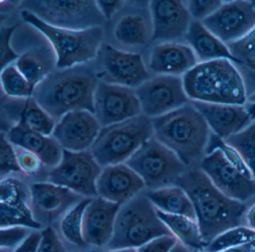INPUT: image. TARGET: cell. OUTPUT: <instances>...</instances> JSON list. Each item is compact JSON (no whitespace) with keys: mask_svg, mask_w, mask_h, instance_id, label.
<instances>
[{"mask_svg":"<svg viewBox=\"0 0 255 252\" xmlns=\"http://www.w3.org/2000/svg\"><path fill=\"white\" fill-rule=\"evenodd\" d=\"M177 185L190 197L197 222L207 245L224 231L246 225L245 216L249 204L224 195L199 167L188 168Z\"/></svg>","mask_w":255,"mask_h":252,"instance_id":"6da1fadb","label":"cell"},{"mask_svg":"<svg viewBox=\"0 0 255 252\" xmlns=\"http://www.w3.org/2000/svg\"><path fill=\"white\" fill-rule=\"evenodd\" d=\"M100 80L88 64L53 70L35 86L34 99L57 122L76 110L95 113V95Z\"/></svg>","mask_w":255,"mask_h":252,"instance_id":"7a4b0ae2","label":"cell"},{"mask_svg":"<svg viewBox=\"0 0 255 252\" xmlns=\"http://www.w3.org/2000/svg\"><path fill=\"white\" fill-rule=\"evenodd\" d=\"M151 119L156 140L174 152L188 168L199 167L213 133L192 101Z\"/></svg>","mask_w":255,"mask_h":252,"instance_id":"3957f363","label":"cell"},{"mask_svg":"<svg viewBox=\"0 0 255 252\" xmlns=\"http://www.w3.org/2000/svg\"><path fill=\"white\" fill-rule=\"evenodd\" d=\"M191 101L246 105L249 88L241 69L231 60L199 63L183 77Z\"/></svg>","mask_w":255,"mask_h":252,"instance_id":"277c9868","label":"cell"},{"mask_svg":"<svg viewBox=\"0 0 255 252\" xmlns=\"http://www.w3.org/2000/svg\"><path fill=\"white\" fill-rule=\"evenodd\" d=\"M20 16L50 42L56 55V69L63 70L89 64L98 58L104 37L102 27L85 30L58 28L46 23L26 10L20 11Z\"/></svg>","mask_w":255,"mask_h":252,"instance_id":"5b68a950","label":"cell"},{"mask_svg":"<svg viewBox=\"0 0 255 252\" xmlns=\"http://www.w3.org/2000/svg\"><path fill=\"white\" fill-rule=\"evenodd\" d=\"M165 235L172 234L161 220L145 190L121 205L113 237L106 249H138Z\"/></svg>","mask_w":255,"mask_h":252,"instance_id":"8992f818","label":"cell"},{"mask_svg":"<svg viewBox=\"0 0 255 252\" xmlns=\"http://www.w3.org/2000/svg\"><path fill=\"white\" fill-rule=\"evenodd\" d=\"M153 137L152 119L141 114L102 127L90 152L102 167L125 164Z\"/></svg>","mask_w":255,"mask_h":252,"instance_id":"52a82bcc","label":"cell"},{"mask_svg":"<svg viewBox=\"0 0 255 252\" xmlns=\"http://www.w3.org/2000/svg\"><path fill=\"white\" fill-rule=\"evenodd\" d=\"M125 164L141 177L146 190L177 185L188 169L174 152L154 137L144 143Z\"/></svg>","mask_w":255,"mask_h":252,"instance_id":"ba28073f","label":"cell"},{"mask_svg":"<svg viewBox=\"0 0 255 252\" xmlns=\"http://www.w3.org/2000/svg\"><path fill=\"white\" fill-rule=\"evenodd\" d=\"M22 7L46 23L65 29L102 27L106 20L96 1H25Z\"/></svg>","mask_w":255,"mask_h":252,"instance_id":"9c48e42d","label":"cell"},{"mask_svg":"<svg viewBox=\"0 0 255 252\" xmlns=\"http://www.w3.org/2000/svg\"><path fill=\"white\" fill-rule=\"evenodd\" d=\"M103 167L90 150H64L60 162L49 170L47 181L74 191L86 198L97 197L96 183Z\"/></svg>","mask_w":255,"mask_h":252,"instance_id":"30bf717a","label":"cell"},{"mask_svg":"<svg viewBox=\"0 0 255 252\" xmlns=\"http://www.w3.org/2000/svg\"><path fill=\"white\" fill-rule=\"evenodd\" d=\"M199 168L224 195L245 204L255 201V179L234 167L219 149L209 152Z\"/></svg>","mask_w":255,"mask_h":252,"instance_id":"8fae6325","label":"cell"},{"mask_svg":"<svg viewBox=\"0 0 255 252\" xmlns=\"http://www.w3.org/2000/svg\"><path fill=\"white\" fill-rule=\"evenodd\" d=\"M141 113L153 119L189 104L183 77L156 75L135 89Z\"/></svg>","mask_w":255,"mask_h":252,"instance_id":"7c38bea8","label":"cell"},{"mask_svg":"<svg viewBox=\"0 0 255 252\" xmlns=\"http://www.w3.org/2000/svg\"><path fill=\"white\" fill-rule=\"evenodd\" d=\"M31 183L23 174H13L1 178L0 228L23 226L34 231H41L31 207Z\"/></svg>","mask_w":255,"mask_h":252,"instance_id":"4fadbf2b","label":"cell"},{"mask_svg":"<svg viewBox=\"0 0 255 252\" xmlns=\"http://www.w3.org/2000/svg\"><path fill=\"white\" fill-rule=\"evenodd\" d=\"M98 55L100 70L97 75L101 82L135 89L150 78L140 54L105 45L101 47Z\"/></svg>","mask_w":255,"mask_h":252,"instance_id":"5bb4252c","label":"cell"},{"mask_svg":"<svg viewBox=\"0 0 255 252\" xmlns=\"http://www.w3.org/2000/svg\"><path fill=\"white\" fill-rule=\"evenodd\" d=\"M84 197L50 182L31 183V207L38 223L45 228L56 226L60 219Z\"/></svg>","mask_w":255,"mask_h":252,"instance_id":"9a60e30c","label":"cell"},{"mask_svg":"<svg viewBox=\"0 0 255 252\" xmlns=\"http://www.w3.org/2000/svg\"><path fill=\"white\" fill-rule=\"evenodd\" d=\"M95 113L101 126L142 114L135 89L100 81L95 95Z\"/></svg>","mask_w":255,"mask_h":252,"instance_id":"2e32d148","label":"cell"},{"mask_svg":"<svg viewBox=\"0 0 255 252\" xmlns=\"http://www.w3.org/2000/svg\"><path fill=\"white\" fill-rule=\"evenodd\" d=\"M203 25L228 45L238 41L255 27V4L249 1H225Z\"/></svg>","mask_w":255,"mask_h":252,"instance_id":"e0dca14e","label":"cell"},{"mask_svg":"<svg viewBox=\"0 0 255 252\" xmlns=\"http://www.w3.org/2000/svg\"><path fill=\"white\" fill-rule=\"evenodd\" d=\"M153 23L152 42H184L192 19L186 1H149Z\"/></svg>","mask_w":255,"mask_h":252,"instance_id":"ac0fdd59","label":"cell"},{"mask_svg":"<svg viewBox=\"0 0 255 252\" xmlns=\"http://www.w3.org/2000/svg\"><path fill=\"white\" fill-rule=\"evenodd\" d=\"M95 115L88 110L70 112L56 122L52 136L64 150H90L101 131Z\"/></svg>","mask_w":255,"mask_h":252,"instance_id":"d6986e66","label":"cell"},{"mask_svg":"<svg viewBox=\"0 0 255 252\" xmlns=\"http://www.w3.org/2000/svg\"><path fill=\"white\" fill-rule=\"evenodd\" d=\"M97 197L122 205L146 190L138 174L126 164L103 167L96 183Z\"/></svg>","mask_w":255,"mask_h":252,"instance_id":"ffe728a7","label":"cell"},{"mask_svg":"<svg viewBox=\"0 0 255 252\" xmlns=\"http://www.w3.org/2000/svg\"><path fill=\"white\" fill-rule=\"evenodd\" d=\"M121 206L100 197L92 198L83 215V237L90 250L106 249Z\"/></svg>","mask_w":255,"mask_h":252,"instance_id":"44dd1931","label":"cell"},{"mask_svg":"<svg viewBox=\"0 0 255 252\" xmlns=\"http://www.w3.org/2000/svg\"><path fill=\"white\" fill-rule=\"evenodd\" d=\"M212 133L223 140L243 131L252 122L246 105L192 101Z\"/></svg>","mask_w":255,"mask_h":252,"instance_id":"7402d4cb","label":"cell"},{"mask_svg":"<svg viewBox=\"0 0 255 252\" xmlns=\"http://www.w3.org/2000/svg\"><path fill=\"white\" fill-rule=\"evenodd\" d=\"M199 64L196 55L185 42H165L150 51L148 67L156 75L183 77Z\"/></svg>","mask_w":255,"mask_h":252,"instance_id":"603a6c76","label":"cell"},{"mask_svg":"<svg viewBox=\"0 0 255 252\" xmlns=\"http://www.w3.org/2000/svg\"><path fill=\"white\" fill-rule=\"evenodd\" d=\"M4 115L5 119L11 123L9 128L20 124L28 129L47 136H52L56 124V121L32 96L27 98L7 97L5 104H2V116Z\"/></svg>","mask_w":255,"mask_h":252,"instance_id":"cb8c5ba5","label":"cell"},{"mask_svg":"<svg viewBox=\"0 0 255 252\" xmlns=\"http://www.w3.org/2000/svg\"><path fill=\"white\" fill-rule=\"evenodd\" d=\"M4 134L11 144L38 155L49 170L56 167L62 159L63 149L53 136L32 131L20 124L13 125Z\"/></svg>","mask_w":255,"mask_h":252,"instance_id":"d4e9b609","label":"cell"},{"mask_svg":"<svg viewBox=\"0 0 255 252\" xmlns=\"http://www.w3.org/2000/svg\"><path fill=\"white\" fill-rule=\"evenodd\" d=\"M56 55L50 42L28 43L14 64L31 84L36 86L56 68Z\"/></svg>","mask_w":255,"mask_h":252,"instance_id":"484cf974","label":"cell"},{"mask_svg":"<svg viewBox=\"0 0 255 252\" xmlns=\"http://www.w3.org/2000/svg\"><path fill=\"white\" fill-rule=\"evenodd\" d=\"M118 43L126 47H143L152 42L153 23L150 8L123 15L113 29Z\"/></svg>","mask_w":255,"mask_h":252,"instance_id":"4316f807","label":"cell"},{"mask_svg":"<svg viewBox=\"0 0 255 252\" xmlns=\"http://www.w3.org/2000/svg\"><path fill=\"white\" fill-rule=\"evenodd\" d=\"M184 42L193 50L199 63L228 59L239 64L228 46L209 31L200 21H192Z\"/></svg>","mask_w":255,"mask_h":252,"instance_id":"83f0119b","label":"cell"},{"mask_svg":"<svg viewBox=\"0 0 255 252\" xmlns=\"http://www.w3.org/2000/svg\"><path fill=\"white\" fill-rule=\"evenodd\" d=\"M146 195L158 211L196 219L190 197L179 185L146 190Z\"/></svg>","mask_w":255,"mask_h":252,"instance_id":"f1b7e54d","label":"cell"},{"mask_svg":"<svg viewBox=\"0 0 255 252\" xmlns=\"http://www.w3.org/2000/svg\"><path fill=\"white\" fill-rule=\"evenodd\" d=\"M157 213L161 220L179 243L192 252L204 251L207 243L203 238L196 219L188 216L166 214L158 210Z\"/></svg>","mask_w":255,"mask_h":252,"instance_id":"f546056e","label":"cell"},{"mask_svg":"<svg viewBox=\"0 0 255 252\" xmlns=\"http://www.w3.org/2000/svg\"><path fill=\"white\" fill-rule=\"evenodd\" d=\"M92 198H84L60 219L55 228L70 250L90 251L83 237V215Z\"/></svg>","mask_w":255,"mask_h":252,"instance_id":"4dcf8cb0","label":"cell"},{"mask_svg":"<svg viewBox=\"0 0 255 252\" xmlns=\"http://www.w3.org/2000/svg\"><path fill=\"white\" fill-rule=\"evenodd\" d=\"M255 240V231L246 225L234 227L224 231L206 246L207 252H224L250 244Z\"/></svg>","mask_w":255,"mask_h":252,"instance_id":"1f68e13d","label":"cell"},{"mask_svg":"<svg viewBox=\"0 0 255 252\" xmlns=\"http://www.w3.org/2000/svg\"><path fill=\"white\" fill-rule=\"evenodd\" d=\"M1 83L5 96L9 98H30L35 87L20 73L14 63L1 70Z\"/></svg>","mask_w":255,"mask_h":252,"instance_id":"d6a6232c","label":"cell"},{"mask_svg":"<svg viewBox=\"0 0 255 252\" xmlns=\"http://www.w3.org/2000/svg\"><path fill=\"white\" fill-rule=\"evenodd\" d=\"M225 141L237 151L255 179V119Z\"/></svg>","mask_w":255,"mask_h":252,"instance_id":"836d02e7","label":"cell"},{"mask_svg":"<svg viewBox=\"0 0 255 252\" xmlns=\"http://www.w3.org/2000/svg\"><path fill=\"white\" fill-rule=\"evenodd\" d=\"M14 146L20 173L31 182L47 180L49 169L44 165L42 160L30 151L19 146Z\"/></svg>","mask_w":255,"mask_h":252,"instance_id":"e575fe53","label":"cell"},{"mask_svg":"<svg viewBox=\"0 0 255 252\" xmlns=\"http://www.w3.org/2000/svg\"><path fill=\"white\" fill-rule=\"evenodd\" d=\"M227 46L238 65L255 73V27L243 38Z\"/></svg>","mask_w":255,"mask_h":252,"instance_id":"d590c367","label":"cell"},{"mask_svg":"<svg viewBox=\"0 0 255 252\" xmlns=\"http://www.w3.org/2000/svg\"><path fill=\"white\" fill-rule=\"evenodd\" d=\"M0 156H1V178L13 174H22L17 165L14 145L11 144L4 132L0 136Z\"/></svg>","mask_w":255,"mask_h":252,"instance_id":"8d00e7d4","label":"cell"},{"mask_svg":"<svg viewBox=\"0 0 255 252\" xmlns=\"http://www.w3.org/2000/svg\"><path fill=\"white\" fill-rule=\"evenodd\" d=\"M34 231L23 226L0 228V249L14 252Z\"/></svg>","mask_w":255,"mask_h":252,"instance_id":"74e56055","label":"cell"},{"mask_svg":"<svg viewBox=\"0 0 255 252\" xmlns=\"http://www.w3.org/2000/svg\"><path fill=\"white\" fill-rule=\"evenodd\" d=\"M70 251L55 227L47 226L41 230L37 252H69Z\"/></svg>","mask_w":255,"mask_h":252,"instance_id":"f35d334b","label":"cell"},{"mask_svg":"<svg viewBox=\"0 0 255 252\" xmlns=\"http://www.w3.org/2000/svg\"><path fill=\"white\" fill-rule=\"evenodd\" d=\"M17 25L1 27L0 43H1V70L10 64H14L18 59L19 55L12 47L13 34L17 29Z\"/></svg>","mask_w":255,"mask_h":252,"instance_id":"ab89813d","label":"cell"},{"mask_svg":"<svg viewBox=\"0 0 255 252\" xmlns=\"http://www.w3.org/2000/svg\"><path fill=\"white\" fill-rule=\"evenodd\" d=\"M193 20L202 22L211 16L222 5V1H186Z\"/></svg>","mask_w":255,"mask_h":252,"instance_id":"60d3db41","label":"cell"},{"mask_svg":"<svg viewBox=\"0 0 255 252\" xmlns=\"http://www.w3.org/2000/svg\"><path fill=\"white\" fill-rule=\"evenodd\" d=\"M177 243L178 241L174 236H162L153 239L137 249V251L138 252H171Z\"/></svg>","mask_w":255,"mask_h":252,"instance_id":"b9f144b4","label":"cell"},{"mask_svg":"<svg viewBox=\"0 0 255 252\" xmlns=\"http://www.w3.org/2000/svg\"><path fill=\"white\" fill-rule=\"evenodd\" d=\"M96 2L106 20H111L125 4L124 1H96Z\"/></svg>","mask_w":255,"mask_h":252,"instance_id":"7bdbcfd3","label":"cell"},{"mask_svg":"<svg viewBox=\"0 0 255 252\" xmlns=\"http://www.w3.org/2000/svg\"><path fill=\"white\" fill-rule=\"evenodd\" d=\"M41 231H35L13 252H37Z\"/></svg>","mask_w":255,"mask_h":252,"instance_id":"ee69618b","label":"cell"},{"mask_svg":"<svg viewBox=\"0 0 255 252\" xmlns=\"http://www.w3.org/2000/svg\"><path fill=\"white\" fill-rule=\"evenodd\" d=\"M246 226L255 231V201L249 204L245 216Z\"/></svg>","mask_w":255,"mask_h":252,"instance_id":"f6af8a7d","label":"cell"},{"mask_svg":"<svg viewBox=\"0 0 255 252\" xmlns=\"http://www.w3.org/2000/svg\"><path fill=\"white\" fill-rule=\"evenodd\" d=\"M98 252H138V251H137V249H104L98 250Z\"/></svg>","mask_w":255,"mask_h":252,"instance_id":"bcb514c9","label":"cell"},{"mask_svg":"<svg viewBox=\"0 0 255 252\" xmlns=\"http://www.w3.org/2000/svg\"><path fill=\"white\" fill-rule=\"evenodd\" d=\"M224 252H255V250L251 249L249 247V244H248L246 245V246L236 248V249H231V250H228Z\"/></svg>","mask_w":255,"mask_h":252,"instance_id":"7dc6e473","label":"cell"},{"mask_svg":"<svg viewBox=\"0 0 255 252\" xmlns=\"http://www.w3.org/2000/svg\"><path fill=\"white\" fill-rule=\"evenodd\" d=\"M246 108H247L248 111L250 113L251 116H252V119L255 120V102H249L248 101L247 104H246Z\"/></svg>","mask_w":255,"mask_h":252,"instance_id":"c3c4849f","label":"cell"},{"mask_svg":"<svg viewBox=\"0 0 255 252\" xmlns=\"http://www.w3.org/2000/svg\"><path fill=\"white\" fill-rule=\"evenodd\" d=\"M171 252H191L189 249L185 247L184 246L181 244V243H177L176 246H174V249L171 250Z\"/></svg>","mask_w":255,"mask_h":252,"instance_id":"681fc988","label":"cell"},{"mask_svg":"<svg viewBox=\"0 0 255 252\" xmlns=\"http://www.w3.org/2000/svg\"><path fill=\"white\" fill-rule=\"evenodd\" d=\"M248 101L249 102H255V93L252 94V95L249 97V99H248Z\"/></svg>","mask_w":255,"mask_h":252,"instance_id":"f907efd6","label":"cell"},{"mask_svg":"<svg viewBox=\"0 0 255 252\" xmlns=\"http://www.w3.org/2000/svg\"><path fill=\"white\" fill-rule=\"evenodd\" d=\"M249 246L251 249H253V250H255V241L252 242V243H251L250 244H249Z\"/></svg>","mask_w":255,"mask_h":252,"instance_id":"816d5d0a","label":"cell"},{"mask_svg":"<svg viewBox=\"0 0 255 252\" xmlns=\"http://www.w3.org/2000/svg\"><path fill=\"white\" fill-rule=\"evenodd\" d=\"M69 252H89V251H86V250H71V251H70Z\"/></svg>","mask_w":255,"mask_h":252,"instance_id":"f5cc1de1","label":"cell"},{"mask_svg":"<svg viewBox=\"0 0 255 252\" xmlns=\"http://www.w3.org/2000/svg\"><path fill=\"white\" fill-rule=\"evenodd\" d=\"M89 252H98V250H91Z\"/></svg>","mask_w":255,"mask_h":252,"instance_id":"db71d44e","label":"cell"},{"mask_svg":"<svg viewBox=\"0 0 255 252\" xmlns=\"http://www.w3.org/2000/svg\"><path fill=\"white\" fill-rule=\"evenodd\" d=\"M206 252V251H201V252Z\"/></svg>","mask_w":255,"mask_h":252,"instance_id":"11a10c76","label":"cell"}]
</instances>
